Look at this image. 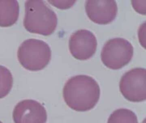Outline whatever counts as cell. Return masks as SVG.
Returning <instances> with one entry per match:
<instances>
[{
	"mask_svg": "<svg viewBox=\"0 0 146 123\" xmlns=\"http://www.w3.org/2000/svg\"><path fill=\"white\" fill-rule=\"evenodd\" d=\"M51 4L60 9H66L72 7L76 1H48Z\"/></svg>",
	"mask_w": 146,
	"mask_h": 123,
	"instance_id": "cell-12",
	"label": "cell"
},
{
	"mask_svg": "<svg viewBox=\"0 0 146 123\" xmlns=\"http://www.w3.org/2000/svg\"><path fill=\"white\" fill-rule=\"evenodd\" d=\"M146 1H131L132 5L136 11L141 14L145 15Z\"/></svg>",
	"mask_w": 146,
	"mask_h": 123,
	"instance_id": "cell-13",
	"label": "cell"
},
{
	"mask_svg": "<svg viewBox=\"0 0 146 123\" xmlns=\"http://www.w3.org/2000/svg\"><path fill=\"white\" fill-rule=\"evenodd\" d=\"M0 123H3L1 121H0Z\"/></svg>",
	"mask_w": 146,
	"mask_h": 123,
	"instance_id": "cell-14",
	"label": "cell"
},
{
	"mask_svg": "<svg viewBox=\"0 0 146 123\" xmlns=\"http://www.w3.org/2000/svg\"><path fill=\"white\" fill-rule=\"evenodd\" d=\"M146 70L141 67L131 69L123 75L119 90L125 99L133 102L146 100Z\"/></svg>",
	"mask_w": 146,
	"mask_h": 123,
	"instance_id": "cell-5",
	"label": "cell"
},
{
	"mask_svg": "<svg viewBox=\"0 0 146 123\" xmlns=\"http://www.w3.org/2000/svg\"><path fill=\"white\" fill-rule=\"evenodd\" d=\"M51 48L40 39L30 38L24 41L18 48L17 57L20 64L27 70L37 71L45 68L50 62Z\"/></svg>",
	"mask_w": 146,
	"mask_h": 123,
	"instance_id": "cell-3",
	"label": "cell"
},
{
	"mask_svg": "<svg viewBox=\"0 0 146 123\" xmlns=\"http://www.w3.org/2000/svg\"><path fill=\"white\" fill-rule=\"evenodd\" d=\"M19 13L18 1H0V26L8 27L14 24L18 19Z\"/></svg>",
	"mask_w": 146,
	"mask_h": 123,
	"instance_id": "cell-9",
	"label": "cell"
},
{
	"mask_svg": "<svg viewBox=\"0 0 146 123\" xmlns=\"http://www.w3.org/2000/svg\"><path fill=\"white\" fill-rule=\"evenodd\" d=\"M13 85V77L10 70L0 65V99L6 96Z\"/></svg>",
	"mask_w": 146,
	"mask_h": 123,
	"instance_id": "cell-11",
	"label": "cell"
},
{
	"mask_svg": "<svg viewBox=\"0 0 146 123\" xmlns=\"http://www.w3.org/2000/svg\"><path fill=\"white\" fill-rule=\"evenodd\" d=\"M15 123H46L47 114L41 103L33 100L19 102L13 113Z\"/></svg>",
	"mask_w": 146,
	"mask_h": 123,
	"instance_id": "cell-7",
	"label": "cell"
},
{
	"mask_svg": "<svg viewBox=\"0 0 146 123\" xmlns=\"http://www.w3.org/2000/svg\"><path fill=\"white\" fill-rule=\"evenodd\" d=\"M97 41L94 34L88 30L81 29L72 33L69 39V50L77 60H85L95 53Z\"/></svg>",
	"mask_w": 146,
	"mask_h": 123,
	"instance_id": "cell-6",
	"label": "cell"
},
{
	"mask_svg": "<svg viewBox=\"0 0 146 123\" xmlns=\"http://www.w3.org/2000/svg\"><path fill=\"white\" fill-rule=\"evenodd\" d=\"M63 97L67 106L78 112L93 109L99 101L100 89L93 77L86 75L72 77L66 83Z\"/></svg>",
	"mask_w": 146,
	"mask_h": 123,
	"instance_id": "cell-1",
	"label": "cell"
},
{
	"mask_svg": "<svg viewBox=\"0 0 146 123\" xmlns=\"http://www.w3.org/2000/svg\"><path fill=\"white\" fill-rule=\"evenodd\" d=\"M57 24L58 18L56 13L43 1L31 0L25 1L23 25L27 31L48 36L55 31Z\"/></svg>",
	"mask_w": 146,
	"mask_h": 123,
	"instance_id": "cell-2",
	"label": "cell"
},
{
	"mask_svg": "<svg viewBox=\"0 0 146 123\" xmlns=\"http://www.w3.org/2000/svg\"><path fill=\"white\" fill-rule=\"evenodd\" d=\"M107 123H138L135 114L129 109L121 108L115 110L109 116Z\"/></svg>",
	"mask_w": 146,
	"mask_h": 123,
	"instance_id": "cell-10",
	"label": "cell"
},
{
	"mask_svg": "<svg viewBox=\"0 0 146 123\" xmlns=\"http://www.w3.org/2000/svg\"><path fill=\"white\" fill-rule=\"evenodd\" d=\"M133 47L126 39L115 38L108 41L102 50L101 57L106 66L113 70L123 67L132 59Z\"/></svg>",
	"mask_w": 146,
	"mask_h": 123,
	"instance_id": "cell-4",
	"label": "cell"
},
{
	"mask_svg": "<svg viewBox=\"0 0 146 123\" xmlns=\"http://www.w3.org/2000/svg\"><path fill=\"white\" fill-rule=\"evenodd\" d=\"M85 7L89 18L99 24L111 23L117 13V6L114 1H87Z\"/></svg>",
	"mask_w": 146,
	"mask_h": 123,
	"instance_id": "cell-8",
	"label": "cell"
}]
</instances>
